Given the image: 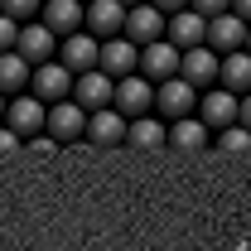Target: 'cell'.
<instances>
[{
  "label": "cell",
  "mask_w": 251,
  "mask_h": 251,
  "mask_svg": "<svg viewBox=\"0 0 251 251\" xmlns=\"http://www.w3.org/2000/svg\"><path fill=\"white\" fill-rule=\"evenodd\" d=\"M29 97H34V101H44V106H53V101H68V97H73V73H68L58 58H53V63H39V68H29Z\"/></svg>",
  "instance_id": "1"
},
{
  "label": "cell",
  "mask_w": 251,
  "mask_h": 251,
  "mask_svg": "<svg viewBox=\"0 0 251 251\" xmlns=\"http://www.w3.org/2000/svg\"><path fill=\"white\" fill-rule=\"evenodd\" d=\"M150 101H155V87H150L140 73H130V77H121V82L111 87V106L121 111L126 121H135V116H150V111H155Z\"/></svg>",
  "instance_id": "2"
},
{
  "label": "cell",
  "mask_w": 251,
  "mask_h": 251,
  "mask_svg": "<svg viewBox=\"0 0 251 251\" xmlns=\"http://www.w3.org/2000/svg\"><path fill=\"white\" fill-rule=\"evenodd\" d=\"M44 130H49V140H82V130H87V111L68 97V101H53V106H44Z\"/></svg>",
  "instance_id": "3"
},
{
  "label": "cell",
  "mask_w": 251,
  "mask_h": 251,
  "mask_svg": "<svg viewBox=\"0 0 251 251\" xmlns=\"http://www.w3.org/2000/svg\"><path fill=\"white\" fill-rule=\"evenodd\" d=\"M15 53L29 63V68H39V63H53V58H58V34H53V29H44L39 20H29V25H20Z\"/></svg>",
  "instance_id": "4"
},
{
  "label": "cell",
  "mask_w": 251,
  "mask_h": 251,
  "mask_svg": "<svg viewBox=\"0 0 251 251\" xmlns=\"http://www.w3.org/2000/svg\"><path fill=\"white\" fill-rule=\"evenodd\" d=\"M135 73H140L150 87H155V82H169V77H179V49L164 44V39L145 44V49H140V63H135Z\"/></svg>",
  "instance_id": "5"
},
{
  "label": "cell",
  "mask_w": 251,
  "mask_h": 251,
  "mask_svg": "<svg viewBox=\"0 0 251 251\" xmlns=\"http://www.w3.org/2000/svg\"><path fill=\"white\" fill-rule=\"evenodd\" d=\"M150 106H159L164 121H184V116H193V106H198V92L188 87L184 77H169V82H155V101Z\"/></svg>",
  "instance_id": "6"
},
{
  "label": "cell",
  "mask_w": 251,
  "mask_h": 251,
  "mask_svg": "<svg viewBox=\"0 0 251 251\" xmlns=\"http://www.w3.org/2000/svg\"><path fill=\"white\" fill-rule=\"evenodd\" d=\"M135 63H140V49L130 44V39H101V49H97V68L111 77V82H121V77H130L135 73Z\"/></svg>",
  "instance_id": "7"
},
{
  "label": "cell",
  "mask_w": 251,
  "mask_h": 251,
  "mask_svg": "<svg viewBox=\"0 0 251 251\" xmlns=\"http://www.w3.org/2000/svg\"><path fill=\"white\" fill-rule=\"evenodd\" d=\"M5 126H10L20 140H34V135H44V101H34L29 92L10 97V101H5Z\"/></svg>",
  "instance_id": "8"
},
{
  "label": "cell",
  "mask_w": 251,
  "mask_h": 251,
  "mask_svg": "<svg viewBox=\"0 0 251 251\" xmlns=\"http://www.w3.org/2000/svg\"><path fill=\"white\" fill-rule=\"evenodd\" d=\"M97 49H101V39H92L87 29H73L58 39V63L77 77V73H87V68H97Z\"/></svg>",
  "instance_id": "9"
},
{
  "label": "cell",
  "mask_w": 251,
  "mask_h": 251,
  "mask_svg": "<svg viewBox=\"0 0 251 251\" xmlns=\"http://www.w3.org/2000/svg\"><path fill=\"white\" fill-rule=\"evenodd\" d=\"M179 77H184L193 92H198V87H218V53H213L208 44L184 49V53H179Z\"/></svg>",
  "instance_id": "10"
},
{
  "label": "cell",
  "mask_w": 251,
  "mask_h": 251,
  "mask_svg": "<svg viewBox=\"0 0 251 251\" xmlns=\"http://www.w3.org/2000/svg\"><path fill=\"white\" fill-rule=\"evenodd\" d=\"M121 39H130L135 49L164 39V15H159L155 5H130V10H126V25H121Z\"/></svg>",
  "instance_id": "11"
},
{
  "label": "cell",
  "mask_w": 251,
  "mask_h": 251,
  "mask_svg": "<svg viewBox=\"0 0 251 251\" xmlns=\"http://www.w3.org/2000/svg\"><path fill=\"white\" fill-rule=\"evenodd\" d=\"M121 25H126V5H116V0H87L82 5V29L92 39H116Z\"/></svg>",
  "instance_id": "12"
},
{
  "label": "cell",
  "mask_w": 251,
  "mask_h": 251,
  "mask_svg": "<svg viewBox=\"0 0 251 251\" xmlns=\"http://www.w3.org/2000/svg\"><path fill=\"white\" fill-rule=\"evenodd\" d=\"M237 101L242 97H232V92H222V87H208V92L198 97V121L208 126V130H227V126H237Z\"/></svg>",
  "instance_id": "13"
},
{
  "label": "cell",
  "mask_w": 251,
  "mask_h": 251,
  "mask_svg": "<svg viewBox=\"0 0 251 251\" xmlns=\"http://www.w3.org/2000/svg\"><path fill=\"white\" fill-rule=\"evenodd\" d=\"M111 77L101 73V68H87V73H77L73 77V101L82 106V111H101V106H111Z\"/></svg>",
  "instance_id": "14"
},
{
  "label": "cell",
  "mask_w": 251,
  "mask_h": 251,
  "mask_svg": "<svg viewBox=\"0 0 251 251\" xmlns=\"http://www.w3.org/2000/svg\"><path fill=\"white\" fill-rule=\"evenodd\" d=\"M203 44H208L218 58H222V53H237V49L247 44V25H242L232 10H227V15H218V20H208V29H203Z\"/></svg>",
  "instance_id": "15"
},
{
  "label": "cell",
  "mask_w": 251,
  "mask_h": 251,
  "mask_svg": "<svg viewBox=\"0 0 251 251\" xmlns=\"http://www.w3.org/2000/svg\"><path fill=\"white\" fill-rule=\"evenodd\" d=\"M218 87L232 97H247L251 92V53L237 49V53H222L218 58Z\"/></svg>",
  "instance_id": "16"
},
{
  "label": "cell",
  "mask_w": 251,
  "mask_h": 251,
  "mask_svg": "<svg viewBox=\"0 0 251 251\" xmlns=\"http://www.w3.org/2000/svg\"><path fill=\"white\" fill-rule=\"evenodd\" d=\"M203 29H208V20H198L193 10L164 15V44H174L179 53H184V49H198V44H203Z\"/></svg>",
  "instance_id": "17"
},
{
  "label": "cell",
  "mask_w": 251,
  "mask_h": 251,
  "mask_svg": "<svg viewBox=\"0 0 251 251\" xmlns=\"http://www.w3.org/2000/svg\"><path fill=\"white\" fill-rule=\"evenodd\" d=\"M39 25L53 29L58 39L73 34V29H82V0H44L39 5Z\"/></svg>",
  "instance_id": "18"
},
{
  "label": "cell",
  "mask_w": 251,
  "mask_h": 251,
  "mask_svg": "<svg viewBox=\"0 0 251 251\" xmlns=\"http://www.w3.org/2000/svg\"><path fill=\"white\" fill-rule=\"evenodd\" d=\"M92 145H121L126 140V116L116 106H101V111H87V130H82Z\"/></svg>",
  "instance_id": "19"
},
{
  "label": "cell",
  "mask_w": 251,
  "mask_h": 251,
  "mask_svg": "<svg viewBox=\"0 0 251 251\" xmlns=\"http://www.w3.org/2000/svg\"><path fill=\"white\" fill-rule=\"evenodd\" d=\"M164 145H174V150H184V155H198V150L208 145V126L198 121V116L169 121V126H164Z\"/></svg>",
  "instance_id": "20"
},
{
  "label": "cell",
  "mask_w": 251,
  "mask_h": 251,
  "mask_svg": "<svg viewBox=\"0 0 251 251\" xmlns=\"http://www.w3.org/2000/svg\"><path fill=\"white\" fill-rule=\"evenodd\" d=\"M20 92H29V63L10 49V53H0V97L10 101V97H20Z\"/></svg>",
  "instance_id": "21"
},
{
  "label": "cell",
  "mask_w": 251,
  "mask_h": 251,
  "mask_svg": "<svg viewBox=\"0 0 251 251\" xmlns=\"http://www.w3.org/2000/svg\"><path fill=\"white\" fill-rule=\"evenodd\" d=\"M126 145H135V150H159V145H164V121H159V116H135V121H126Z\"/></svg>",
  "instance_id": "22"
},
{
  "label": "cell",
  "mask_w": 251,
  "mask_h": 251,
  "mask_svg": "<svg viewBox=\"0 0 251 251\" xmlns=\"http://www.w3.org/2000/svg\"><path fill=\"white\" fill-rule=\"evenodd\" d=\"M218 150L222 155H251V130H242V126H227V130H218Z\"/></svg>",
  "instance_id": "23"
},
{
  "label": "cell",
  "mask_w": 251,
  "mask_h": 251,
  "mask_svg": "<svg viewBox=\"0 0 251 251\" xmlns=\"http://www.w3.org/2000/svg\"><path fill=\"white\" fill-rule=\"evenodd\" d=\"M39 5L44 0H0V15L15 25H29V20H39Z\"/></svg>",
  "instance_id": "24"
},
{
  "label": "cell",
  "mask_w": 251,
  "mask_h": 251,
  "mask_svg": "<svg viewBox=\"0 0 251 251\" xmlns=\"http://www.w3.org/2000/svg\"><path fill=\"white\" fill-rule=\"evenodd\" d=\"M227 5H232V0H188V10H193L198 20H218V15H227Z\"/></svg>",
  "instance_id": "25"
},
{
  "label": "cell",
  "mask_w": 251,
  "mask_h": 251,
  "mask_svg": "<svg viewBox=\"0 0 251 251\" xmlns=\"http://www.w3.org/2000/svg\"><path fill=\"white\" fill-rule=\"evenodd\" d=\"M15 39H20V25L0 15V53H10V49H15Z\"/></svg>",
  "instance_id": "26"
},
{
  "label": "cell",
  "mask_w": 251,
  "mask_h": 251,
  "mask_svg": "<svg viewBox=\"0 0 251 251\" xmlns=\"http://www.w3.org/2000/svg\"><path fill=\"white\" fill-rule=\"evenodd\" d=\"M20 145H25V140H20V135H15V130H10V126L0 121V155H15V150H20Z\"/></svg>",
  "instance_id": "27"
},
{
  "label": "cell",
  "mask_w": 251,
  "mask_h": 251,
  "mask_svg": "<svg viewBox=\"0 0 251 251\" xmlns=\"http://www.w3.org/2000/svg\"><path fill=\"white\" fill-rule=\"evenodd\" d=\"M237 126H242V130H251V92L237 101Z\"/></svg>",
  "instance_id": "28"
},
{
  "label": "cell",
  "mask_w": 251,
  "mask_h": 251,
  "mask_svg": "<svg viewBox=\"0 0 251 251\" xmlns=\"http://www.w3.org/2000/svg\"><path fill=\"white\" fill-rule=\"evenodd\" d=\"M159 15H179V10H188V0H150Z\"/></svg>",
  "instance_id": "29"
},
{
  "label": "cell",
  "mask_w": 251,
  "mask_h": 251,
  "mask_svg": "<svg viewBox=\"0 0 251 251\" xmlns=\"http://www.w3.org/2000/svg\"><path fill=\"white\" fill-rule=\"evenodd\" d=\"M227 10H232V15H237V20H242V25H251V0H232V5H227Z\"/></svg>",
  "instance_id": "30"
},
{
  "label": "cell",
  "mask_w": 251,
  "mask_h": 251,
  "mask_svg": "<svg viewBox=\"0 0 251 251\" xmlns=\"http://www.w3.org/2000/svg\"><path fill=\"white\" fill-rule=\"evenodd\" d=\"M116 5H126V10H130V5H145V0H116Z\"/></svg>",
  "instance_id": "31"
},
{
  "label": "cell",
  "mask_w": 251,
  "mask_h": 251,
  "mask_svg": "<svg viewBox=\"0 0 251 251\" xmlns=\"http://www.w3.org/2000/svg\"><path fill=\"white\" fill-rule=\"evenodd\" d=\"M242 49H247V53H251V25H247V44H242Z\"/></svg>",
  "instance_id": "32"
},
{
  "label": "cell",
  "mask_w": 251,
  "mask_h": 251,
  "mask_svg": "<svg viewBox=\"0 0 251 251\" xmlns=\"http://www.w3.org/2000/svg\"><path fill=\"white\" fill-rule=\"evenodd\" d=\"M0 121H5V97H0Z\"/></svg>",
  "instance_id": "33"
},
{
  "label": "cell",
  "mask_w": 251,
  "mask_h": 251,
  "mask_svg": "<svg viewBox=\"0 0 251 251\" xmlns=\"http://www.w3.org/2000/svg\"><path fill=\"white\" fill-rule=\"evenodd\" d=\"M82 5H87V0H82Z\"/></svg>",
  "instance_id": "34"
}]
</instances>
